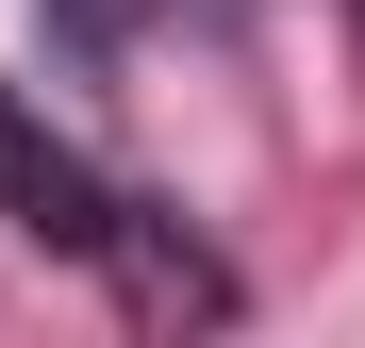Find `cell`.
<instances>
[{"label": "cell", "instance_id": "1", "mask_svg": "<svg viewBox=\"0 0 365 348\" xmlns=\"http://www.w3.org/2000/svg\"><path fill=\"white\" fill-rule=\"evenodd\" d=\"M0 216H17L34 249H67V265H133L150 299H200V265H166L150 232H133V199H116L100 166H83L67 133H50V116H34L17 83H0Z\"/></svg>", "mask_w": 365, "mask_h": 348}, {"label": "cell", "instance_id": "2", "mask_svg": "<svg viewBox=\"0 0 365 348\" xmlns=\"http://www.w3.org/2000/svg\"><path fill=\"white\" fill-rule=\"evenodd\" d=\"M67 17H100V33H116V17H150V0H67Z\"/></svg>", "mask_w": 365, "mask_h": 348}]
</instances>
